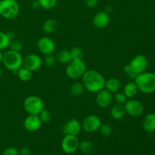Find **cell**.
I'll return each mask as SVG.
<instances>
[{
    "instance_id": "1",
    "label": "cell",
    "mask_w": 155,
    "mask_h": 155,
    "mask_svg": "<svg viewBox=\"0 0 155 155\" xmlns=\"http://www.w3.org/2000/svg\"><path fill=\"white\" fill-rule=\"evenodd\" d=\"M82 80L85 89L91 93H97L104 89L105 79L101 74L95 70H86L82 77Z\"/></svg>"
},
{
    "instance_id": "2",
    "label": "cell",
    "mask_w": 155,
    "mask_h": 155,
    "mask_svg": "<svg viewBox=\"0 0 155 155\" xmlns=\"http://www.w3.org/2000/svg\"><path fill=\"white\" fill-rule=\"evenodd\" d=\"M134 82L139 91L145 94H151L155 92V74L145 72L136 76Z\"/></svg>"
},
{
    "instance_id": "3",
    "label": "cell",
    "mask_w": 155,
    "mask_h": 155,
    "mask_svg": "<svg viewBox=\"0 0 155 155\" xmlns=\"http://www.w3.org/2000/svg\"><path fill=\"white\" fill-rule=\"evenodd\" d=\"M2 63L8 71L16 73L22 67L23 58L21 53L9 49L3 54Z\"/></svg>"
},
{
    "instance_id": "4",
    "label": "cell",
    "mask_w": 155,
    "mask_h": 155,
    "mask_svg": "<svg viewBox=\"0 0 155 155\" xmlns=\"http://www.w3.org/2000/svg\"><path fill=\"white\" fill-rule=\"evenodd\" d=\"M86 71V65L83 59H72L67 64L65 74L71 80L82 78Z\"/></svg>"
},
{
    "instance_id": "5",
    "label": "cell",
    "mask_w": 155,
    "mask_h": 155,
    "mask_svg": "<svg viewBox=\"0 0 155 155\" xmlns=\"http://www.w3.org/2000/svg\"><path fill=\"white\" fill-rule=\"evenodd\" d=\"M20 12V6L16 0H1L0 15L7 20L15 19Z\"/></svg>"
},
{
    "instance_id": "6",
    "label": "cell",
    "mask_w": 155,
    "mask_h": 155,
    "mask_svg": "<svg viewBox=\"0 0 155 155\" xmlns=\"http://www.w3.org/2000/svg\"><path fill=\"white\" fill-rule=\"evenodd\" d=\"M23 107L28 114L39 115L44 109V103L40 97L30 95L23 101Z\"/></svg>"
},
{
    "instance_id": "7",
    "label": "cell",
    "mask_w": 155,
    "mask_h": 155,
    "mask_svg": "<svg viewBox=\"0 0 155 155\" xmlns=\"http://www.w3.org/2000/svg\"><path fill=\"white\" fill-rule=\"evenodd\" d=\"M126 114L133 117H140L144 113V105L140 101L135 98H129L124 104Z\"/></svg>"
},
{
    "instance_id": "8",
    "label": "cell",
    "mask_w": 155,
    "mask_h": 155,
    "mask_svg": "<svg viewBox=\"0 0 155 155\" xmlns=\"http://www.w3.org/2000/svg\"><path fill=\"white\" fill-rule=\"evenodd\" d=\"M102 124L99 117L96 115H88L82 121V130L87 133H95L99 130L100 127Z\"/></svg>"
},
{
    "instance_id": "9",
    "label": "cell",
    "mask_w": 155,
    "mask_h": 155,
    "mask_svg": "<svg viewBox=\"0 0 155 155\" xmlns=\"http://www.w3.org/2000/svg\"><path fill=\"white\" fill-rule=\"evenodd\" d=\"M80 141L76 136L65 135L61 142V149L68 154H74L79 149Z\"/></svg>"
},
{
    "instance_id": "10",
    "label": "cell",
    "mask_w": 155,
    "mask_h": 155,
    "mask_svg": "<svg viewBox=\"0 0 155 155\" xmlns=\"http://www.w3.org/2000/svg\"><path fill=\"white\" fill-rule=\"evenodd\" d=\"M42 60L38 54H29L23 58L22 66L31 72L38 71L42 67Z\"/></svg>"
},
{
    "instance_id": "11",
    "label": "cell",
    "mask_w": 155,
    "mask_h": 155,
    "mask_svg": "<svg viewBox=\"0 0 155 155\" xmlns=\"http://www.w3.org/2000/svg\"><path fill=\"white\" fill-rule=\"evenodd\" d=\"M129 64L135 74L138 75L146 71L148 68V60L143 54H137L132 58Z\"/></svg>"
},
{
    "instance_id": "12",
    "label": "cell",
    "mask_w": 155,
    "mask_h": 155,
    "mask_svg": "<svg viewBox=\"0 0 155 155\" xmlns=\"http://www.w3.org/2000/svg\"><path fill=\"white\" fill-rule=\"evenodd\" d=\"M36 45H37V48L39 52L45 54V55L53 54V52L55 50L54 42L52 39L47 37V36H43V37H41L40 39H38Z\"/></svg>"
},
{
    "instance_id": "13",
    "label": "cell",
    "mask_w": 155,
    "mask_h": 155,
    "mask_svg": "<svg viewBox=\"0 0 155 155\" xmlns=\"http://www.w3.org/2000/svg\"><path fill=\"white\" fill-rule=\"evenodd\" d=\"M113 101V95L111 92L107 91L106 89H101L96 93L95 102L96 104L101 108H107L111 104Z\"/></svg>"
},
{
    "instance_id": "14",
    "label": "cell",
    "mask_w": 155,
    "mask_h": 155,
    "mask_svg": "<svg viewBox=\"0 0 155 155\" xmlns=\"http://www.w3.org/2000/svg\"><path fill=\"white\" fill-rule=\"evenodd\" d=\"M42 121L39 119L38 115L28 114V116L24 119L23 125L24 129L27 132L30 133H34L38 131L42 127Z\"/></svg>"
},
{
    "instance_id": "15",
    "label": "cell",
    "mask_w": 155,
    "mask_h": 155,
    "mask_svg": "<svg viewBox=\"0 0 155 155\" xmlns=\"http://www.w3.org/2000/svg\"><path fill=\"white\" fill-rule=\"evenodd\" d=\"M82 130L81 123L77 119L69 120L63 127V132L65 135H71L76 136L79 135Z\"/></svg>"
},
{
    "instance_id": "16",
    "label": "cell",
    "mask_w": 155,
    "mask_h": 155,
    "mask_svg": "<svg viewBox=\"0 0 155 155\" xmlns=\"http://www.w3.org/2000/svg\"><path fill=\"white\" fill-rule=\"evenodd\" d=\"M110 18L106 12H99L95 14L92 19V24L97 29H104L108 25Z\"/></svg>"
},
{
    "instance_id": "17",
    "label": "cell",
    "mask_w": 155,
    "mask_h": 155,
    "mask_svg": "<svg viewBox=\"0 0 155 155\" xmlns=\"http://www.w3.org/2000/svg\"><path fill=\"white\" fill-rule=\"evenodd\" d=\"M142 127L148 133L155 132V114L150 113L145 115L142 121Z\"/></svg>"
},
{
    "instance_id": "18",
    "label": "cell",
    "mask_w": 155,
    "mask_h": 155,
    "mask_svg": "<svg viewBox=\"0 0 155 155\" xmlns=\"http://www.w3.org/2000/svg\"><path fill=\"white\" fill-rule=\"evenodd\" d=\"M121 88V81L116 77H111L105 80L104 89L111 93H116L119 92Z\"/></svg>"
},
{
    "instance_id": "19",
    "label": "cell",
    "mask_w": 155,
    "mask_h": 155,
    "mask_svg": "<svg viewBox=\"0 0 155 155\" xmlns=\"http://www.w3.org/2000/svg\"><path fill=\"white\" fill-rule=\"evenodd\" d=\"M110 117L116 120H120L123 119L126 114V110L124 104H115L114 105L112 106L110 110Z\"/></svg>"
},
{
    "instance_id": "20",
    "label": "cell",
    "mask_w": 155,
    "mask_h": 155,
    "mask_svg": "<svg viewBox=\"0 0 155 155\" xmlns=\"http://www.w3.org/2000/svg\"><path fill=\"white\" fill-rule=\"evenodd\" d=\"M58 24L55 19L48 18L44 21L43 24H42V30L45 33L50 34V33H53L54 32H55L58 29Z\"/></svg>"
},
{
    "instance_id": "21",
    "label": "cell",
    "mask_w": 155,
    "mask_h": 155,
    "mask_svg": "<svg viewBox=\"0 0 155 155\" xmlns=\"http://www.w3.org/2000/svg\"><path fill=\"white\" fill-rule=\"evenodd\" d=\"M139 92L137 86L134 81L129 82L124 88V93L128 98H134Z\"/></svg>"
},
{
    "instance_id": "22",
    "label": "cell",
    "mask_w": 155,
    "mask_h": 155,
    "mask_svg": "<svg viewBox=\"0 0 155 155\" xmlns=\"http://www.w3.org/2000/svg\"><path fill=\"white\" fill-rule=\"evenodd\" d=\"M55 57L57 61L61 64H68L72 60L71 52H70L69 50H61L60 51L58 52Z\"/></svg>"
},
{
    "instance_id": "23",
    "label": "cell",
    "mask_w": 155,
    "mask_h": 155,
    "mask_svg": "<svg viewBox=\"0 0 155 155\" xmlns=\"http://www.w3.org/2000/svg\"><path fill=\"white\" fill-rule=\"evenodd\" d=\"M84 90L85 88L83 83H80V82H76L71 86L69 89V92L71 96L78 97L83 93Z\"/></svg>"
},
{
    "instance_id": "24",
    "label": "cell",
    "mask_w": 155,
    "mask_h": 155,
    "mask_svg": "<svg viewBox=\"0 0 155 155\" xmlns=\"http://www.w3.org/2000/svg\"><path fill=\"white\" fill-rule=\"evenodd\" d=\"M32 73L33 72L22 66L17 71V75H18L19 80L22 82H28L31 80L32 76H33Z\"/></svg>"
},
{
    "instance_id": "25",
    "label": "cell",
    "mask_w": 155,
    "mask_h": 155,
    "mask_svg": "<svg viewBox=\"0 0 155 155\" xmlns=\"http://www.w3.org/2000/svg\"><path fill=\"white\" fill-rule=\"evenodd\" d=\"M79 148L81 151L82 153L86 154H89L93 151L94 145L91 142L88 140H83L80 142Z\"/></svg>"
},
{
    "instance_id": "26",
    "label": "cell",
    "mask_w": 155,
    "mask_h": 155,
    "mask_svg": "<svg viewBox=\"0 0 155 155\" xmlns=\"http://www.w3.org/2000/svg\"><path fill=\"white\" fill-rule=\"evenodd\" d=\"M39 7L45 10H51L57 5L58 0H38Z\"/></svg>"
},
{
    "instance_id": "27",
    "label": "cell",
    "mask_w": 155,
    "mask_h": 155,
    "mask_svg": "<svg viewBox=\"0 0 155 155\" xmlns=\"http://www.w3.org/2000/svg\"><path fill=\"white\" fill-rule=\"evenodd\" d=\"M70 52H71L72 59H83V55H84L83 49L80 47H73L70 50Z\"/></svg>"
},
{
    "instance_id": "28",
    "label": "cell",
    "mask_w": 155,
    "mask_h": 155,
    "mask_svg": "<svg viewBox=\"0 0 155 155\" xmlns=\"http://www.w3.org/2000/svg\"><path fill=\"white\" fill-rule=\"evenodd\" d=\"M8 47L10 48V50L18 51V52H21V50L23 49V44L20 40L15 39L13 40L10 41Z\"/></svg>"
},
{
    "instance_id": "29",
    "label": "cell",
    "mask_w": 155,
    "mask_h": 155,
    "mask_svg": "<svg viewBox=\"0 0 155 155\" xmlns=\"http://www.w3.org/2000/svg\"><path fill=\"white\" fill-rule=\"evenodd\" d=\"M10 40L8 38L6 33L0 31V51L7 48L9 45Z\"/></svg>"
},
{
    "instance_id": "30",
    "label": "cell",
    "mask_w": 155,
    "mask_h": 155,
    "mask_svg": "<svg viewBox=\"0 0 155 155\" xmlns=\"http://www.w3.org/2000/svg\"><path fill=\"white\" fill-rule=\"evenodd\" d=\"M114 100L116 102V104H124L126 103V101L128 100V98L126 96L124 92H117L115 93V95L113 97Z\"/></svg>"
},
{
    "instance_id": "31",
    "label": "cell",
    "mask_w": 155,
    "mask_h": 155,
    "mask_svg": "<svg viewBox=\"0 0 155 155\" xmlns=\"http://www.w3.org/2000/svg\"><path fill=\"white\" fill-rule=\"evenodd\" d=\"M39 117V119L41 120L42 123H49L50 121L51 120V114L50 113L49 110H45V109H43L42 111L39 113V114L38 115Z\"/></svg>"
},
{
    "instance_id": "32",
    "label": "cell",
    "mask_w": 155,
    "mask_h": 155,
    "mask_svg": "<svg viewBox=\"0 0 155 155\" xmlns=\"http://www.w3.org/2000/svg\"><path fill=\"white\" fill-rule=\"evenodd\" d=\"M99 131L101 134L104 137H108L111 135L112 133V128L110 125L108 124H101V127L99 128Z\"/></svg>"
},
{
    "instance_id": "33",
    "label": "cell",
    "mask_w": 155,
    "mask_h": 155,
    "mask_svg": "<svg viewBox=\"0 0 155 155\" xmlns=\"http://www.w3.org/2000/svg\"><path fill=\"white\" fill-rule=\"evenodd\" d=\"M43 62L45 65H46L47 67H52L55 64L57 60H56V57L53 55V54H49L45 55Z\"/></svg>"
},
{
    "instance_id": "34",
    "label": "cell",
    "mask_w": 155,
    "mask_h": 155,
    "mask_svg": "<svg viewBox=\"0 0 155 155\" xmlns=\"http://www.w3.org/2000/svg\"><path fill=\"white\" fill-rule=\"evenodd\" d=\"M124 71L130 79H133V80H135V78L136 77L137 74H136L134 73V71L132 70V68H130V64H127L124 67Z\"/></svg>"
},
{
    "instance_id": "35",
    "label": "cell",
    "mask_w": 155,
    "mask_h": 155,
    "mask_svg": "<svg viewBox=\"0 0 155 155\" xmlns=\"http://www.w3.org/2000/svg\"><path fill=\"white\" fill-rule=\"evenodd\" d=\"M2 155H20L19 150L17 149L16 148H14V147H9L3 151Z\"/></svg>"
},
{
    "instance_id": "36",
    "label": "cell",
    "mask_w": 155,
    "mask_h": 155,
    "mask_svg": "<svg viewBox=\"0 0 155 155\" xmlns=\"http://www.w3.org/2000/svg\"><path fill=\"white\" fill-rule=\"evenodd\" d=\"M98 0H85L86 5L89 8H93L98 4Z\"/></svg>"
},
{
    "instance_id": "37",
    "label": "cell",
    "mask_w": 155,
    "mask_h": 155,
    "mask_svg": "<svg viewBox=\"0 0 155 155\" xmlns=\"http://www.w3.org/2000/svg\"><path fill=\"white\" fill-rule=\"evenodd\" d=\"M19 154L20 155H30V148L27 147H23L19 150Z\"/></svg>"
},
{
    "instance_id": "38",
    "label": "cell",
    "mask_w": 155,
    "mask_h": 155,
    "mask_svg": "<svg viewBox=\"0 0 155 155\" xmlns=\"http://www.w3.org/2000/svg\"><path fill=\"white\" fill-rule=\"evenodd\" d=\"M6 35H7L8 38L9 39V40H13V39H15V32L13 31H8L6 33Z\"/></svg>"
},
{
    "instance_id": "39",
    "label": "cell",
    "mask_w": 155,
    "mask_h": 155,
    "mask_svg": "<svg viewBox=\"0 0 155 155\" xmlns=\"http://www.w3.org/2000/svg\"><path fill=\"white\" fill-rule=\"evenodd\" d=\"M31 6L33 8H37L39 7V4L38 0H34V1L31 2Z\"/></svg>"
},
{
    "instance_id": "40",
    "label": "cell",
    "mask_w": 155,
    "mask_h": 155,
    "mask_svg": "<svg viewBox=\"0 0 155 155\" xmlns=\"http://www.w3.org/2000/svg\"><path fill=\"white\" fill-rule=\"evenodd\" d=\"M2 59H3V54L0 51V62H2Z\"/></svg>"
},
{
    "instance_id": "41",
    "label": "cell",
    "mask_w": 155,
    "mask_h": 155,
    "mask_svg": "<svg viewBox=\"0 0 155 155\" xmlns=\"http://www.w3.org/2000/svg\"><path fill=\"white\" fill-rule=\"evenodd\" d=\"M2 75V68L1 67H0V79H1Z\"/></svg>"
},
{
    "instance_id": "42",
    "label": "cell",
    "mask_w": 155,
    "mask_h": 155,
    "mask_svg": "<svg viewBox=\"0 0 155 155\" xmlns=\"http://www.w3.org/2000/svg\"><path fill=\"white\" fill-rule=\"evenodd\" d=\"M28 1H30V2H32V1H34V0H28Z\"/></svg>"
},
{
    "instance_id": "43",
    "label": "cell",
    "mask_w": 155,
    "mask_h": 155,
    "mask_svg": "<svg viewBox=\"0 0 155 155\" xmlns=\"http://www.w3.org/2000/svg\"><path fill=\"white\" fill-rule=\"evenodd\" d=\"M0 2H1V0H0Z\"/></svg>"
},
{
    "instance_id": "44",
    "label": "cell",
    "mask_w": 155,
    "mask_h": 155,
    "mask_svg": "<svg viewBox=\"0 0 155 155\" xmlns=\"http://www.w3.org/2000/svg\"><path fill=\"white\" fill-rule=\"evenodd\" d=\"M154 18H155V16H154Z\"/></svg>"
}]
</instances>
